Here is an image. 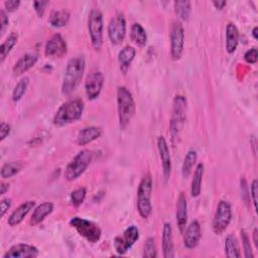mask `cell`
Segmentation results:
<instances>
[{"instance_id": "6da1fadb", "label": "cell", "mask_w": 258, "mask_h": 258, "mask_svg": "<svg viewBox=\"0 0 258 258\" xmlns=\"http://www.w3.org/2000/svg\"><path fill=\"white\" fill-rule=\"evenodd\" d=\"M85 68L84 55H77L68 61L61 85V93L63 95H71L78 88L84 76Z\"/></svg>"}, {"instance_id": "7a4b0ae2", "label": "cell", "mask_w": 258, "mask_h": 258, "mask_svg": "<svg viewBox=\"0 0 258 258\" xmlns=\"http://www.w3.org/2000/svg\"><path fill=\"white\" fill-rule=\"evenodd\" d=\"M84 102L81 99H73L63 103L55 112L52 123L57 126H66L78 121L84 112Z\"/></svg>"}, {"instance_id": "3957f363", "label": "cell", "mask_w": 258, "mask_h": 258, "mask_svg": "<svg viewBox=\"0 0 258 258\" xmlns=\"http://www.w3.org/2000/svg\"><path fill=\"white\" fill-rule=\"evenodd\" d=\"M117 111L119 125L121 128H125L135 114L136 105L131 92L123 86L117 89Z\"/></svg>"}, {"instance_id": "277c9868", "label": "cell", "mask_w": 258, "mask_h": 258, "mask_svg": "<svg viewBox=\"0 0 258 258\" xmlns=\"http://www.w3.org/2000/svg\"><path fill=\"white\" fill-rule=\"evenodd\" d=\"M152 188H153V181L150 173H145L138 185L137 189V211L138 214L142 219H147L151 212V196H152Z\"/></svg>"}, {"instance_id": "5b68a950", "label": "cell", "mask_w": 258, "mask_h": 258, "mask_svg": "<svg viewBox=\"0 0 258 258\" xmlns=\"http://www.w3.org/2000/svg\"><path fill=\"white\" fill-rule=\"evenodd\" d=\"M94 157V152L89 149H83L77 153L72 161L67 165L63 175L68 181H73L79 178L91 164Z\"/></svg>"}, {"instance_id": "8992f818", "label": "cell", "mask_w": 258, "mask_h": 258, "mask_svg": "<svg viewBox=\"0 0 258 258\" xmlns=\"http://www.w3.org/2000/svg\"><path fill=\"white\" fill-rule=\"evenodd\" d=\"M186 118V99L182 95H176L172 103L169 131L172 139L177 137L183 128Z\"/></svg>"}, {"instance_id": "52a82bcc", "label": "cell", "mask_w": 258, "mask_h": 258, "mask_svg": "<svg viewBox=\"0 0 258 258\" xmlns=\"http://www.w3.org/2000/svg\"><path fill=\"white\" fill-rule=\"evenodd\" d=\"M70 225L90 243H97L102 235L100 227L87 219L81 217H74L70 220Z\"/></svg>"}, {"instance_id": "ba28073f", "label": "cell", "mask_w": 258, "mask_h": 258, "mask_svg": "<svg viewBox=\"0 0 258 258\" xmlns=\"http://www.w3.org/2000/svg\"><path fill=\"white\" fill-rule=\"evenodd\" d=\"M88 29L94 49L99 50L103 45V14L99 9H92L88 18Z\"/></svg>"}, {"instance_id": "9c48e42d", "label": "cell", "mask_w": 258, "mask_h": 258, "mask_svg": "<svg viewBox=\"0 0 258 258\" xmlns=\"http://www.w3.org/2000/svg\"><path fill=\"white\" fill-rule=\"evenodd\" d=\"M170 56L173 60H178L184 48V29L180 21H174L171 24L169 32Z\"/></svg>"}, {"instance_id": "30bf717a", "label": "cell", "mask_w": 258, "mask_h": 258, "mask_svg": "<svg viewBox=\"0 0 258 258\" xmlns=\"http://www.w3.org/2000/svg\"><path fill=\"white\" fill-rule=\"evenodd\" d=\"M232 220V209L227 201H220L213 219V231L215 234H222L230 225Z\"/></svg>"}, {"instance_id": "8fae6325", "label": "cell", "mask_w": 258, "mask_h": 258, "mask_svg": "<svg viewBox=\"0 0 258 258\" xmlns=\"http://www.w3.org/2000/svg\"><path fill=\"white\" fill-rule=\"evenodd\" d=\"M139 239V230L136 226L132 225L129 226L122 235L115 237L113 245L114 249L119 255H124L126 254L129 249L137 242Z\"/></svg>"}, {"instance_id": "7c38bea8", "label": "cell", "mask_w": 258, "mask_h": 258, "mask_svg": "<svg viewBox=\"0 0 258 258\" xmlns=\"http://www.w3.org/2000/svg\"><path fill=\"white\" fill-rule=\"evenodd\" d=\"M108 36L113 45L120 44L126 36V19L123 13H116L108 24Z\"/></svg>"}, {"instance_id": "4fadbf2b", "label": "cell", "mask_w": 258, "mask_h": 258, "mask_svg": "<svg viewBox=\"0 0 258 258\" xmlns=\"http://www.w3.org/2000/svg\"><path fill=\"white\" fill-rule=\"evenodd\" d=\"M104 85V76L101 72L90 73L85 81V91L89 100H95L101 94Z\"/></svg>"}, {"instance_id": "5bb4252c", "label": "cell", "mask_w": 258, "mask_h": 258, "mask_svg": "<svg viewBox=\"0 0 258 258\" xmlns=\"http://www.w3.org/2000/svg\"><path fill=\"white\" fill-rule=\"evenodd\" d=\"M68 51V46L59 33L53 34L45 43L44 54L51 57H61Z\"/></svg>"}, {"instance_id": "9a60e30c", "label": "cell", "mask_w": 258, "mask_h": 258, "mask_svg": "<svg viewBox=\"0 0 258 258\" xmlns=\"http://www.w3.org/2000/svg\"><path fill=\"white\" fill-rule=\"evenodd\" d=\"M39 255V250L32 245L25 243H18L9 248L3 258H35Z\"/></svg>"}, {"instance_id": "2e32d148", "label": "cell", "mask_w": 258, "mask_h": 258, "mask_svg": "<svg viewBox=\"0 0 258 258\" xmlns=\"http://www.w3.org/2000/svg\"><path fill=\"white\" fill-rule=\"evenodd\" d=\"M202 237V229L201 225L197 220H194L186 226L183 232V246L188 249H195L201 240Z\"/></svg>"}, {"instance_id": "e0dca14e", "label": "cell", "mask_w": 258, "mask_h": 258, "mask_svg": "<svg viewBox=\"0 0 258 258\" xmlns=\"http://www.w3.org/2000/svg\"><path fill=\"white\" fill-rule=\"evenodd\" d=\"M157 150L161 162L163 176L165 179H168L171 172V157L167 142L163 136H159L157 138Z\"/></svg>"}, {"instance_id": "ac0fdd59", "label": "cell", "mask_w": 258, "mask_h": 258, "mask_svg": "<svg viewBox=\"0 0 258 258\" xmlns=\"http://www.w3.org/2000/svg\"><path fill=\"white\" fill-rule=\"evenodd\" d=\"M35 206V202L34 201H26L24 203H22L21 205H19L9 216L8 218V225L10 227H16L18 226L23 220L24 218L27 216V214L33 209V207Z\"/></svg>"}, {"instance_id": "d6986e66", "label": "cell", "mask_w": 258, "mask_h": 258, "mask_svg": "<svg viewBox=\"0 0 258 258\" xmlns=\"http://www.w3.org/2000/svg\"><path fill=\"white\" fill-rule=\"evenodd\" d=\"M176 224L178 227V230L181 234H183L186 223H187V203H186V198L184 196V192H180L177 201H176Z\"/></svg>"}, {"instance_id": "ffe728a7", "label": "cell", "mask_w": 258, "mask_h": 258, "mask_svg": "<svg viewBox=\"0 0 258 258\" xmlns=\"http://www.w3.org/2000/svg\"><path fill=\"white\" fill-rule=\"evenodd\" d=\"M37 60H38V53L36 52H28L23 54L13 66L12 71L14 76H20L23 73L27 72L36 63Z\"/></svg>"}, {"instance_id": "44dd1931", "label": "cell", "mask_w": 258, "mask_h": 258, "mask_svg": "<svg viewBox=\"0 0 258 258\" xmlns=\"http://www.w3.org/2000/svg\"><path fill=\"white\" fill-rule=\"evenodd\" d=\"M102 135V129L98 126H88L79 131L76 142L80 146H85Z\"/></svg>"}, {"instance_id": "7402d4cb", "label": "cell", "mask_w": 258, "mask_h": 258, "mask_svg": "<svg viewBox=\"0 0 258 258\" xmlns=\"http://www.w3.org/2000/svg\"><path fill=\"white\" fill-rule=\"evenodd\" d=\"M162 255L164 258L174 257V247L172 238V228L169 223H164L162 229Z\"/></svg>"}, {"instance_id": "603a6c76", "label": "cell", "mask_w": 258, "mask_h": 258, "mask_svg": "<svg viewBox=\"0 0 258 258\" xmlns=\"http://www.w3.org/2000/svg\"><path fill=\"white\" fill-rule=\"evenodd\" d=\"M239 43V30L234 23H228L226 26V50L228 53H234Z\"/></svg>"}, {"instance_id": "cb8c5ba5", "label": "cell", "mask_w": 258, "mask_h": 258, "mask_svg": "<svg viewBox=\"0 0 258 258\" xmlns=\"http://www.w3.org/2000/svg\"><path fill=\"white\" fill-rule=\"evenodd\" d=\"M52 210H53V204L50 202H44L38 205L34 209L31 215V219H30L31 225L36 226L40 224L52 212Z\"/></svg>"}, {"instance_id": "d4e9b609", "label": "cell", "mask_w": 258, "mask_h": 258, "mask_svg": "<svg viewBox=\"0 0 258 258\" xmlns=\"http://www.w3.org/2000/svg\"><path fill=\"white\" fill-rule=\"evenodd\" d=\"M204 172H205L204 163L203 162L198 163V165L194 171V175L191 178V184H190V195L192 198H197L201 195Z\"/></svg>"}, {"instance_id": "484cf974", "label": "cell", "mask_w": 258, "mask_h": 258, "mask_svg": "<svg viewBox=\"0 0 258 258\" xmlns=\"http://www.w3.org/2000/svg\"><path fill=\"white\" fill-rule=\"evenodd\" d=\"M136 54V50L133 46L127 45L125 47H123L119 53H118V62L120 66V70L126 74V72L128 71L131 62L133 61L134 57Z\"/></svg>"}, {"instance_id": "4316f807", "label": "cell", "mask_w": 258, "mask_h": 258, "mask_svg": "<svg viewBox=\"0 0 258 258\" xmlns=\"http://www.w3.org/2000/svg\"><path fill=\"white\" fill-rule=\"evenodd\" d=\"M70 12L66 9H60V10H54L50 13L48 22L52 27L55 28H60L66 26L69 21H70Z\"/></svg>"}, {"instance_id": "83f0119b", "label": "cell", "mask_w": 258, "mask_h": 258, "mask_svg": "<svg viewBox=\"0 0 258 258\" xmlns=\"http://www.w3.org/2000/svg\"><path fill=\"white\" fill-rule=\"evenodd\" d=\"M130 38L132 42H134L136 45L142 47L147 42V35L146 31L143 28V26L140 23H134L132 24L130 28Z\"/></svg>"}, {"instance_id": "f1b7e54d", "label": "cell", "mask_w": 258, "mask_h": 258, "mask_svg": "<svg viewBox=\"0 0 258 258\" xmlns=\"http://www.w3.org/2000/svg\"><path fill=\"white\" fill-rule=\"evenodd\" d=\"M225 255L228 258H240V247L237 238L234 235L227 236L225 240Z\"/></svg>"}, {"instance_id": "f546056e", "label": "cell", "mask_w": 258, "mask_h": 258, "mask_svg": "<svg viewBox=\"0 0 258 258\" xmlns=\"http://www.w3.org/2000/svg\"><path fill=\"white\" fill-rule=\"evenodd\" d=\"M18 40V34L16 32H11L7 38L3 41L0 47V62L3 63L14 45L17 43Z\"/></svg>"}, {"instance_id": "4dcf8cb0", "label": "cell", "mask_w": 258, "mask_h": 258, "mask_svg": "<svg viewBox=\"0 0 258 258\" xmlns=\"http://www.w3.org/2000/svg\"><path fill=\"white\" fill-rule=\"evenodd\" d=\"M197 159H198L197 151L194 149H189L184 156L182 166H181V174L183 178H187L189 176V174L191 173L192 167L197 162Z\"/></svg>"}, {"instance_id": "1f68e13d", "label": "cell", "mask_w": 258, "mask_h": 258, "mask_svg": "<svg viewBox=\"0 0 258 258\" xmlns=\"http://www.w3.org/2000/svg\"><path fill=\"white\" fill-rule=\"evenodd\" d=\"M173 9L179 19L186 21L191 13V3L189 1H174Z\"/></svg>"}, {"instance_id": "d6a6232c", "label": "cell", "mask_w": 258, "mask_h": 258, "mask_svg": "<svg viewBox=\"0 0 258 258\" xmlns=\"http://www.w3.org/2000/svg\"><path fill=\"white\" fill-rule=\"evenodd\" d=\"M22 169V163L19 161H10L6 162L1 167V177L9 178L16 175Z\"/></svg>"}, {"instance_id": "836d02e7", "label": "cell", "mask_w": 258, "mask_h": 258, "mask_svg": "<svg viewBox=\"0 0 258 258\" xmlns=\"http://www.w3.org/2000/svg\"><path fill=\"white\" fill-rule=\"evenodd\" d=\"M29 85V78L28 77H24L22 78L15 86V88L13 89L12 92V101L13 102H18L22 99V97L24 96V94L27 91Z\"/></svg>"}, {"instance_id": "e575fe53", "label": "cell", "mask_w": 258, "mask_h": 258, "mask_svg": "<svg viewBox=\"0 0 258 258\" xmlns=\"http://www.w3.org/2000/svg\"><path fill=\"white\" fill-rule=\"evenodd\" d=\"M142 256L145 257V258H155V257H157V250H156L154 238L148 237L146 239Z\"/></svg>"}, {"instance_id": "d590c367", "label": "cell", "mask_w": 258, "mask_h": 258, "mask_svg": "<svg viewBox=\"0 0 258 258\" xmlns=\"http://www.w3.org/2000/svg\"><path fill=\"white\" fill-rule=\"evenodd\" d=\"M86 194H87L86 187H79V188L73 190L71 192V202H72L73 206L76 208L80 207L83 204V202L85 201Z\"/></svg>"}, {"instance_id": "8d00e7d4", "label": "cell", "mask_w": 258, "mask_h": 258, "mask_svg": "<svg viewBox=\"0 0 258 258\" xmlns=\"http://www.w3.org/2000/svg\"><path fill=\"white\" fill-rule=\"evenodd\" d=\"M241 239H242V244H243V249H244V256L246 258H253L254 254H253L252 247L250 244V239L244 230H241Z\"/></svg>"}, {"instance_id": "74e56055", "label": "cell", "mask_w": 258, "mask_h": 258, "mask_svg": "<svg viewBox=\"0 0 258 258\" xmlns=\"http://www.w3.org/2000/svg\"><path fill=\"white\" fill-rule=\"evenodd\" d=\"M244 59L248 63H255L258 59V50H257V48L253 47V48L248 49L244 53Z\"/></svg>"}, {"instance_id": "f35d334b", "label": "cell", "mask_w": 258, "mask_h": 258, "mask_svg": "<svg viewBox=\"0 0 258 258\" xmlns=\"http://www.w3.org/2000/svg\"><path fill=\"white\" fill-rule=\"evenodd\" d=\"M48 4H49V1H34L33 2V7H34V10L38 17L43 16Z\"/></svg>"}, {"instance_id": "ab89813d", "label": "cell", "mask_w": 258, "mask_h": 258, "mask_svg": "<svg viewBox=\"0 0 258 258\" xmlns=\"http://www.w3.org/2000/svg\"><path fill=\"white\" fill-rule=\"evenodd\" d=\"M240 186H241V192H242V199L244 200L245 204H249L250 202V191H249V187L247 184V181L244 177L241 178L240 180Z\"/></svg>"}, {"instance_id": "60d3db41", "label": "cell", "mask_w": 258, "mask_h": 258, "mask_svg": "<svg viewBox=\"0 0 258 258\" xmlns=\"http://www.w3.org/2000/svg\"><path fill=\"white\" fill-rule=\"evenodd\" d=\"M0 25H1V29H0V32H1V35L4 34L8 24H9V18L7 16V13L5 12V10L1 9L0 10Z\"/></svg>"}, {"instance_id": "b9f144b4", "label": "cell", "mask_w": 258, "mask_h": 258, "mask_svg": "<svg viewBox=\"0 0 258 258\" xmlns=\"http://www.w3.org/2000/svg\"><path fill=\"white\" fill-rule=\"evenodd\" d=\"M250 196L252 198L253 204H254V208L257 209V192H258V181L257 179H253L252 183H251V187H250Z\"/></svg>"}, {"instance_id": "7bdbcfd3", "label": "cell", "mask_w": 258, "mask_h": 258, "mask_svg": "<svg viewBox=\"0 0 258 258\" xmlns=\"http://www.w3.org/2000/svg\"><path fill=\"white\" fill-rule=\"evenodd\" d=\"M11 204H12V200H11V199H8V198L2 199V200L0 201V216H1V217H4V215L6 214V212L10 209Z\"/></svg>"}, {"instance_id": "ee69618b", "label": "cell", "mask_w": 258, "mask_h": 258, "mask_svg": "<svg viewBox=\"0 0 258 258\" xmlns=\"http://www.w3.org/2000/svg\"><path fill=\"white\" fill-rule=\"evenodd\" d=\"M19 5H20V1L19 0H7V1L4 2L5 9L8 12H13V11L17 10Z\"/></svg>"}, {"instance_id": "f6af8a7d", "label": "cell", "mask_w": 258, "mask_h": 258, "mask_svg": "<svg viewBox=\"0 0 258 258\" xmlns=\"http://www.w3.org/2000/svg\"><path fill=\"white\" fill-rule=\"evenodd\" d=\"M11 131V127L8 123L2 122L1 126H0V140L3 141L9 134Z\"/></svg>"}, {"instance_id": "bcb514c9", "label": "cell", "mask_w": 258, "mask_h": 258, "mask_svg": "<svg viewBox=\"0 0 258 258\" xmlns=\"http://www.w3.org/2000/svg\"><path fill=\"white\" fill-rule=\"evenodd\" d=\"M213 5L215 6L216 9L218 10H222L226 5H227V2L225 0H218V1H213Z\"/></svg>"}, {"instance_id": "7dc6e473", "label": "cell", "mask_w": 258, "mask_h": 258, "mask_svg": "<svg viewBox=\"0 0 258 258\" xmlns=\"http://www.w3.org/2000/svg\"><path fill=\"white\" fill-rule=\"evenodd\" d=\"M9 189V184L8 183H5V182H1V185H0V195H4L7 190Z\"/></svg>"}, {"instance_id": "c3c4849f", "label": "cell", "mask_w": 258, "mask_h": 258, "mask_svg": "<svg viewBox=\"0 0 258 258\" xmlns=\"http://www.w3.org/2000/svg\"><path fill=\"white\" fill-rule=\"evenodd\" d=\"M257 236H258V231H257V229H254V232H253V242H254V244H255L256 247L258 246V239H257Z\"/></svg>"}, {"instance_id": "681fc988", "label": "cell", "mask_w": 258, "mask_h": 258, "mask_svg": "<svg viewBox=\"0 0 258 258\" xmlns=\"http://www.w3.org/2000/svg\"><path fill=\"white\" fill-rule=\"evenodd\" d=\"M257 31H258V28H257V26H255L254 28H253V30H252V35H253V37H254V39H258V35H257Z\"/></svg>"}]
</instances>
